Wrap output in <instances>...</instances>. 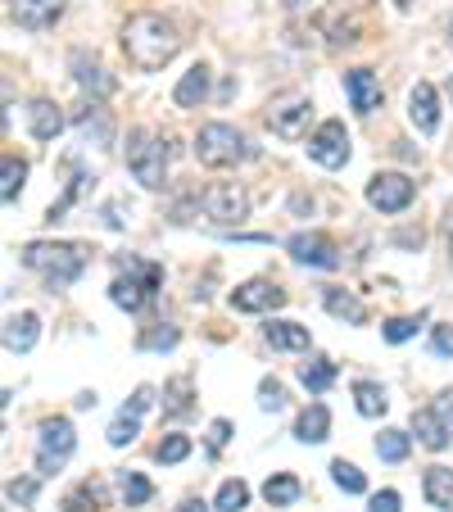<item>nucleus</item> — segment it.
<instances>
[{"label":"nucleus","instance_id":"4","mask_svg":"<svg viewBox=\"0 0 453 512\" xmlns=\"http://www.w3.org/2000/svg\"><path fill=\"white\" fill-rule=\"evenodd\" d=\"M127 168H132V177L141 186H150V191H159L168 177V145L164 136L155 132H132L127 136Z\"/></svg>","mask_w":453,"mask_h":512},{"label":"nucleus","instance_id":"16","mask_svg":"<svg viewBox=\"0 0 453 512\" xmlns=\"http://www.w3.org/2000/svg\"><path fill=\"white\" fill-rule=\"evenodd\" d=\"M73 78H78V87L87 91V96H96V100H105L109 91H114V78H109L105 68H100L96 59H87V55H73Z\"/></svg>","mask_w":453,"mask_h":512},{"label":"nucleus","instance_id":"17","mask_svg":"<svg viewBox=\"0 0 453 512\" xmlns=\"http://www.w3.org/2000/svg\"><path fill=\"white\" fill-rule=\"evenodd\" d=\"M37 336H41L37 313H19V318L5 322V349H10V354H28V349L37 345Z\"/></svg>","mask_w":453,"mask_h":512},{"label":"nucleus","instance_id":"6","mask_svg":"<svg viewBox=\"0 0 453 512\" xmlns=\"http://www.w3.org/2000/svg\"><path fill=\"white\" fill-rule=\"evenodd\" d=\"M309 118H313V100L304 96V91H281V96H272V105H268V127H272L277 136H286V141L304 136Z\"/></svg>","mask_w":453,"mask_h":512},{"label":"nucleus","instance_id":"40","mask_svg":"<svg viewBox=\"0 0 453 512\" xmlns=\"http://www.w3.org/2000/svg\"><path fill=\"white\" fill-rule=\"evenodd\" d=\"M367 512H399V494H395V490H381V494H372V503H367Z\"/></svg>","mask_w":453,"mask_h":512},{"label":"nucleus","instance_id":"26","mask_svg":"<svg viewBox=\"0 0 453 512\" xmlns=\"http://www.w3.org/2000/svg\"><path fill=\"white\" fill-rule=\"evenodd\" d=\"M354 399H358V413H363V417H381V413H386V404H390L386 390L376 386V381H358Z\"/></svg>","mask_w":453,"mask_h":512},{"label":"nucleus","instance_id":"29","mask_svg":"<svg viewBox=\"0 0 453 512\" xmlns=\"http://www.w3.org/2000/svg\"><path fill=\"white\" fill-rule=\"evenodd\" d=\"M164 413L168 417H182V413H191V377H177V381H168L164 386Z\"/></svg>","mask_w":453,"mask_h":512},{"label":"nucleus","instance_id":"34","mask_svg":"<svg viewBox=\"0 0 453 512\" xmlns=\"http://www.w3.org/2000/svg\"><path fill=\"white\" fill-rule=\"evenodd\" d=\"M23 177H28V164H23V159H14V155H5V182H0V195H5V204L19 200Z\"/></svg>","mask_w":453,"mask_h":512},{"label":"nucleus","instance_id":"9","mask_svg":"<svg viewBox=\"0 0 453 512\" xmlns=\"http://www.w3.org/2000/svg\"><path fill=\"white\" fill-rule=\"evenodd\" d=\"M417 186L408 182L404 173H376L372 182H367V204L381 213H404L408 204H413Z\"/></svg>","mask_w":453,"mask_h":512},{"label":"nucleus","instance_id":"19","mask_svg":"<svg viewBox=\"0 0 453 512\" xmlns=\"http://www.w3.org/2000/svg\"><path fill=\"white\" fill-rule=\"evenodd\" d=\"M78 132L87 136V141H96V145H109L114 141V118H109V109H100L96 100H91V105L78 114Z\"/></svg>","mask_w":453,"mask_h":512},{"label":"nucleus","instance_id":"7","mask_svg":"<svg viewBox=\"0 0 453 512\" xmlns=\"http://www.w3.org/2000/svg\"><path fill=\"white\" fill-rule=\"evenodd\" d=\"M159 277H164V272H159L155 263H136V272H123V277H114V286H109V300H114L118 309H127V313L145 309V300L155 295Z\"/></svg>","mask_w":453,"mask_h":512},{"label":"nucleus","instance_id":"31","mask_svg":"<svg viewBox=\"0 0 453 512\" xmlns=\"http://www.w3.org/2000/svg\"><path fill=\"white\" fill-rule=\"evenodd\" d=\"M245 503H250V485L245 481H222L218 503H213V508L218 512H245Z\"/></svg>","mask_w":453,"mask_h":512},{"label":"nucleus","instance_id":"41","mask_svg":"<svg viewBox=\"0 0 453 512\" xmlns=\"http://www.w3.org/2000/svg\"><path fill=\"white\" fill-rule=\"evenodd\" d=\"M10 499L14 503H32L37 499V481H28V476H23V481H10Z\"/></svg>","mask_w":453,"mask_h":512},{"label":"nucleus","instance_id":"22","mask_svg":"<svg viewBox=\"0 0 453 512\" xmlns=\"http://www.w3.org/2000/svg\"><path fill=\"white\" fill-rule=\"evenodd\" d=\"M413 435L422 440L426 449H444V445H449V426L440 422V413H435V408H422V413H413Z\"/></svg>","mask_w":453,"mask_h":512},{"label":"nucleus","instance_id":"27","mask_svg":"<svg viewBox=\"0 0 453 512\" xmlns=\"http://www.w3.org/2000/svg\"><path fill=\"white\" fill-rule=\"evenodd\" d=\"M322 304H327V313H336V318H345V322H363L367 318L363 304H358L349 290H327V295H322Z\"/></svg>","mask_w":453,"mask_h":512},{"label":"nucleus","instance_id":"47","mask_svg":"<svg viewBox=\"0 0 453 512\" xmlns=\"http://www.w3.org/2000/svg\"><path fill=\"white\" fill-rule=\"evenodd\" d=\"M177 512H209V508H204V503H182Z\"/></svg>","mask_w":453,"mask_h":512},{"label":"nucleus","instance_id":"18","mask_svg":"<svg viewBox=\"0 0 453 512\" xmlns=\"http://www.w3.org/2000/svg\"><path fill=\"white\" fill-rule=\"evenodd\" d=\"M327 435H331L327 404H309L304 413H299V422H295V440H304V445H322Z\"/></svg>","mask_w":453,"mask_h":512},{"label":"nucleus","instance_id":"48","mask_svg":"<svg viewBox=\"0 0 453 512\" xmlns=\"http://www.w3.org/2000/svg\"><path fill=\"white\" fill-rule=\"evenodd\" d=\"M449 46H453V19H449Z\"/></svg>","mask_w":453,"mask_h":512},{"label":"nucleus","instance_id":"42","mask_svg":"<svg viewBox=\"0 0 453 512\" xmlns=\"http://www.w3.org/2000/svg\"><path fill=\"white\" fill-rule=\"evenodd\" d=\"M227 435H232V422H222V417H218V422L209 426V449H213V454L227 445Z\"/></svg>","mask_w":453,"mask_h":512},{"label":"nucleus","instance_id":"12","mask_svg":"<svg viewBox=\"0 0 453 512\" xmlns=\"http://www.w3.org/2000/svg\"><path fill=\"white\" fill-rule=\"evenodd\" d=\"M281 304H286V290L263 281V277H254V281H245V286L232 290L236 313H268V309H281Z\"/></svg>","mask_w":453,"mask_h":512},{"label":"nucleus","instance_id":"49","mask_svg":"<svg viewBox=\"0 0 453 512\" xmlns=\"http://www.w3.org/2000/svg\"><path fill=\"white\" fill-rule=\"evenodd\" d=\"M449 91H453V78H449Z\"/></svg>","mask_w":453,"mask_h":512},{"label":"nucleus","instance_id":"10","mask_svg":"<svg viewBox=\"0 0 453 512\" xmlns=\"http://www.w3.org/2000/svg\"><path fill=\"white\" fill-rule=\"evenodd\" d=\"M309 159H318L322 168H345L349 164V132L345 123H322L318 132L309 136Z\"/></svg>","mask_w":453,"mask_h":512},{"label":"nucleus","instance_id":"36","mask_svg":"<svg viewBox=\"0 0 453 512\" xmlns=\"http://www.w3.org/2000/svg\"><path fill=\"white\" fill-rule=\"evenodd\" d=\"M259 408L263 413H281V408H286V390H281V381H263L259 386Z\"/></svg>","mask_w":453,"mask_h":512},{"label":"nucleus","instance_id":"45","mask_svg":"<svg viewBox=\"0 0 453 512\" xmlns=\"http://www.w3.org/2000/svg\"><path fill=\"white\" fill-rule=\"evenodd\" d=\"M290 14H304V10H313V0H281Z\"/></svg>","mask_w":453,"mask_h":512},{"label":"nucleus","instance_id":"20","mask_svg":"<svg viewBox=\"0 0 453 512\" xmlns=\"http://www.w3.org/2000/svg\"><path fill=\"white\" fill-rule=\"evenodd\" d=\"M28 127L37 141H55V136L64 132V114H59V105H50V100H37V105L28 109Z\"/></svg>","mask_w":453,"mask_h":512},{"label":"nucleus","instance_id":"28","mask_svg":"<svg viewBox=\"0 0 453 512\" xmlns=\"http://www.w3.org/2000/svg\"><path fill=\"white\" fill-rule=\"evenodd\" d=\"M263 499L272 503V508H286V503H295L299 499V481L295 476H268V485H263Z\"/></svg>","mask_w":453,"mask_h":512},{"label":"nucleus","instance_id":"14","mask_svg":"<svg viewBox=\"0 0 453 512\" xmlns=\"http://www.w3.org/2000/svg\"><path fill=\"white\" fill-rule=\"evenodd\" d=\"M59 14H64V0H10V19L32 32L50 28Z\"/></svg>","mask_w":453,"mask_h":512},{"label":"nucleus","instance_id":"38","mask_svg":"<svg viewBox=\"0 0 453 512\" xmlns=\"http://www.w3.org/2000/svg\"><path fill=\"white\" fill-rule=\"evenodd\" d=\"M186 454H191V440H186V435H168L164 445H159V463H182Z\"/></svg>","mask_w":453,"mask_h":512},{"label":"nucleus","instance_id":"32","mask_svg":"<svg viewBox=\"0 0 453 512\" xmlns=\"http://www.w3.org/2000/svg\"><path fill=\"white\" fill-rule=\"evenodd\" d=\"M299 381H304L313 395H322V390L336 381V363H322V358L318 363H304V368H299Z\"/></svg>","mask_w":453,"mask_h":512},{"label":"nucleus","instance_id":"13","mask_svg":"<svg viewBox=\"0 0 453 512\" xmlns=\"http://www.w3.org/2000/svg\"><path fill=\"white\" fill-rule=\"evenodd\" d=\"M345 91H349V105H354L358 114H376V109H381V78H376L372 68L345 73Z\"/></svg>","mask_w":453,"mask_h":512},{"label":"nucleus","instance_id":"35","mask_svg":"<svg viewBox=\"0 0 453 512\" xmlns=\"http://www.w3.org/2000/svg\"><path fill=\"white\" fill-rule=\"evenodd\" d=\"M123 499H127V508H141V503L155 499V485L136 472H123Z\"/></svg>","mask_w":453,"mask_h":512},{"label":"nucleus","instance_id":"5","mask_svg":"<svg viewBox=\"0 0 453 512\" xmlns=\"http://www.w3.org/2000/svg\"><path fill=\"white\" fill-rule=\"evenodd\" d=\"M73 449H78V431H73L68 417H50V422H41V431H37V472L50 476Z\"/></svg>","mask_w":453,"mask_h":512},{"label":"nucleus","instance_id":"1","mask_svg":"<svg viewBox=\"0 0 453 512\" xmlns=\"http://www.w3.org/2000/svg\"><path fill=\"white\" fill-rule=\"evenodd\" d=\"M123 50L136 68L155 73V68H164L182 50V37H177V28L164 14H132L123 28Z\"/></svg>","mask_w":453,"mask_h":512},{"label":"nucleus","instance_id":"11","mask_svg":"<svg viewBox=\"0 0 453 512\" xmlns=\"http://www.w3.org/2000/svg\"><path fill=\"white\" fill-rule=\"evenodd\" d=\"M286 250L295 254V263H309V268H340L336 241H327L322 232H299V236H290Z\"/></svg>","mask_w":453,"mask_h":512},{"label":"nucleus","instance_id":"33","mask_svg":"<svg viewBox=\"0 0 453 512\" xmlns=\"http://www.w3.org/2000/svg\"><path fill=\"white\" fill-rule=\"evenodd\" d=\"M331 481H336L345 494H363L367 490V476L358 472L354 463H345V458H336V463H331Z\"/></svg>","mask_w":453,"mask_h":512},{"label":"nucleus","instance_id":"46","mask_svg":"<svg viewBox=\"0 0 453 512\" xmlns=\"http://www.w3.org/2000/svg\"><path fill=\"white\" fill-rule=\"evenodd\" d=\"M64 512H87V503H82V499H68ZM91 512H96V508H91Z\"/></svg>","mask_w":453,"mask_h":512},{"label":"nucleus","instance_id":"24","mask_svg":"<svg viewBox=\"0 0 453 512\" xmlns=\"http://www.w3.org/2000/svg\"><path fill=\"white\" fill-rule=\"evenodd\" d=\"M263 336H268L272 349H309V327H299V322H268L263 327Z\"/></svg>","mask_w":453,"mask_h":512},{"label":"nucleus","instance_id":"39","mask_svg":"<svg viewBox=\"0 0 453 512\" xmlns=\"http://www.w3.org/2000/svg\"><path fill=\"white\" fill-rule=\"evenodd\" d=\"M141 345H145V349H173V345H177V327H168V322H164L159 331H145Z\"/></svg>","mask_w":453,"mask_h":512},{"label":"nucleus","instance_id":"21","mask_svg":"<svg viewBox=\"0 0 453 512\" xmlns=\"http://www.w3.org/2000/svg\"><path fill=\"white\" fill-rule=\"evenodd\" d=\"M204 96H209V68H204V64L186 68L182 82H177V91H173V100H177V105H186V109H195Z\"/></svg>","mask_w":453,"mask_h":512},{"label":"nucleus","instance_id":"44","mask_svg":"<svg viewBox=\"0 0 453 512\" xmlns=\"http://www.w3.org/2000/svg\"><path fill=\"white\" fill-rule=\"evenodd\" d=\"M435 413H440V422L449 426V435H453V390H444V395L435 399Z\"/></svg>","mask_w":453,"mask_h":512},{"label":"nucleus","instance_id":"2","mask_svg":"<svg viewBox=\"0 0 453 512\" xmlns=\"http://www.w3.org/2000/svg\"><path fill=\"white\" fill-rule=\"evenodd\" d=\"M23 263L32 272L50 281V286H68V281H78L82 268H87V245H50V241H32L23 250Z\"/></svg>","mask_w":453,"mask_h":512},{"label":"nucleus","instance_id":"30","mask_svg":"<svg viewBox=\"0 0 453 512\" xmlns=\"http://www.w3.org/2000/svg\"><path fill=\"white\" fill-rule=\"evenodd\" d=\"M136 435H141V417L127 413V408H123V413L114 417V426H109V445H114V449H127V445L136 440Z\"/></svg>","mask_w":453,"mask_h":512},{"label":"nucleus","instance_id":"8","mask_svg":"<svg viewBox=\"0 0 453 512\" xmlns=\"http://www.w3.org/2000/svg\"><path fill=\"white\" fill-rule=\"evenodd\" d=\"M200 209L209 213L218 227H236L245 213H250V195H245L236 182H213L209 191L200 195Z\"/></svg>","mask_w":453,"mask_h":512},{"label":"nucleus","instance_id":"25","mask_svg":"<svg viewBox=\"0 0 453 512\" xmlns=\"http://www.w3.org/2000/svg\"><path fill=\"white\" fill-rule=\"evenodd\" d=\"M408 449H413V435L408 431H395V426H390V431L376 435V454L386 458V463H404Z\"/></svg>","mask_w":453,"mask_h":512},{"label":"nucleus","instance_id":"3","mask_svg":"<svg viewBox=\"0 0 453 512\" xmlns=\"http://www.w3.org/2000/svg\"><path fill=\"white\" fill-rule=\"evenodd\" d=\"M245 155H250V145H245V136L232 123H204L200 136H195V159L204 168H232Z\"/></svg>","mask_w":453,"mask_h":512},{"label":"nucleus","instance_id":"23","mask_svg":"<svg viewBox=\"0 0 453 512\" xmlns=\"http://www.w3.org/2000/svg\"><path fill=\"white\" fill-rule=\"evenodd\" d=\"M422 490H426V499H431L435 508L453 512V472H449V467H426Z\"/></svg>","mask_w":453,"mask_h":512},{"label":"nucleus","instance_id":"43","mask_svg":"<svg viewBox=\"0 0 453 512\" xmlns=\"http://www.w3.org/2000/svg\"><path fill=\"white\" fill-rule=\"evenodd\" d=\"M431 349L435 354H453V327H435L431 331Z\"/></svg>","mask_w":453,"mask_h":512},{"label":"nucleus","instance_id":"15","mask_svg":"<svg viewBox=\"0 0 453 512\" xmlns=\"http://www.w3.org/2000/svg\"><path fill=\"white\" fill-rule=\"evenodd\" d=\"M408 118L417 123V132H435L440 127V96H435L431 82H417L408 91Z\"/></svg>","mask_w":453,"mask_h":512},{"label":"nucleus","instance_id":"37","mask_svg":"<svg viewBox=\"0 0 453 512\" xmlns=\"http://www.w3.org/2000/svg\"><path fill=\"white\" fill-rule=\"evenodd\" d=\"M417 327H422V318H390L386 327H381V336H386L390 345H399V340L417 336Z\"/></svg>","mask_w":453,"mask_h":512}]
</instances>
